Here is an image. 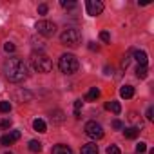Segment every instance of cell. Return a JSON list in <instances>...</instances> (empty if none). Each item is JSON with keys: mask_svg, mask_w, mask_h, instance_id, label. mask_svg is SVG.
Instances as JSON below:
<instances>
[{"mask_svg": "<svg viewBox=\"0 0 154 154\" xmlns=\"http://www.w3.org/2000/svg\"><path fill=\"white\" fill-rule=\"evenodd\" d=\"M4 74L13 84H20L27 78V67L20 58H8L4 62Z\"/></svg>", "mask_w": 154, "mask_h": 154, "instance_id": "cell-1", "label": "cell"}, {"mask_svg": "<svg viewBox=\"0 0 154 154\" xmlns=\"http://www.w3.org/2000/svg\"><path fill=\"white\" fill-rule=\"evenodd\" d=\"M29 62H31V67H33L36 72H49V71L53 69L51 58H49L47 54H44L42 51H33Z\"/></svg>", "mask_w": 154, "mask_h": 154, "instance_id": "cell-2", "label": "cell"}, {"mask_svg": "<svg viewBox=\"0 0 154 154\" xmlns=\"http://www.w3.org/2000/svg\"><path fill=\"white\" fill-rule=\"evenodd\" d=\"M58 67H60V71L65 72V74H74L76 71H78L80 63H78V58H76L74 54L65 53V54L60 56V60H58Z\"/></svg>", "mask_w": 154, "mask_h": 154, "instance_id": "cell-3", "label": "cell"}, {"mask_svg": "<svg viewBox=\"0 0 154 154\" xmlns=\"http://www.w3.org/2000/svg\"><path fill=\"white\" fill-rule=\"evenodd\" d=\"M60 42L67 47H76L80 42H82V35L78 29H74V27H67L62 35H60Z\"/></svg>", "mask_w": 154, "mask_h": 154, "instance_id": "cell-4", "label": "cell"}, {"mask_svg": "<svg viewBox=\"0 0 154 154\" xmlns=\"http://www.w3.org/2000/svg\"><path fill=\"white\" fill-rule=\"evenodd\" d=\"M35 29H36L38 35H42V36H53V35L56 33V26H54L53 22H49V20H38L36 26H35Z\"/></svg>", "mask_w": 154, "mask_h": 154, "instance_id": "cell-5", "label": "cell"}, {"mask_svg": "<svg viewBox=\"0 0 154 154\" xmlns=\"http://www.w3.org/2000/svg\"><path fill=\"white\" fill-rule=\"evenodd\" d=\"M85 134L91 138V140H102L103 138V129L100 123L96 122H87L85 123Z\"/></svg>", "mask_w": 154, "mask_h": 154, "instance_id": "cell-6", "label": "cell"}, {"mask_svg": "<svg viewBox=\"0 0 154 154\" xmlns=\"http://www.w3.org/2000/svg\"><path fill=\"white\" fill-rule=\"evenodd\" d=\"M85 8H87V13H89L91 17H98V15L103 11V4L100 2V0H87Z\"/></svg>", "mask_w": 154, "mask_h": 154, "instance_id": "cell-7", "label": "cell"}, {"mask_svg": "<svg viewBox=\"0 0 154 154\" xmlns=\"http://www.w3.org/2000/svg\"><path fill=\"white\" fill-rule=\"evenodd\" d=\"M20 131H13L9 134H4L2 138H0V145H13L17 140H20Z\"/></svg>", "mask_w": 154, "mask_h": 154, "instance_id": "cell-8", "label": "cell"}, {"mask_svg": "<svg viewBox=\"0 0 154 154\" xmlns=\"http://www.w3.org/2000/svg\"><path fill=\"white\" fill-rule=\"evenodd\" d=\"M132 56H134V60L138 62V65H147V62H149L145 51H132Z\"/></svg>", "mask_w": 154, "mask_h": 154, "instance_id": "cell-9", "label": "cell"}, {"mask_svg": "<svg viewBox=\"0 0 154 154\" xmlns=\"http://www.w3.org/2000/svg\"><path fill=\"white\" fill-rule=\"evenodd\" d=\"M15 98H17L20 103H26V102H29V100L33 98V94H31L29 91H17V93H15Z\"/></svg>", "mask_w": 154, "mask_h": 154, "instance_id": "cell-10", "label": "cell"}, {"mask_svg": "<svg viewBox=\"0 0 154 154\" xmlns=\"http://www.w3.org/2000/svg\"><path fill=\"white\" fill-rule=\"evenodd\" d=\"M138 134H140L138 127H127V129L123 131V136H125L127 140H136V138H138Z\"/></svg>", "mask_w": 154, "mask_h": 154, "instance_id": "cell-11", "label": "cell"}, {"mask_svg": "<svg viewBox=\"0 0 154 154\" xmlns=\"http://www.w3.org/2000/svg\"><path fill=\"white\" fill-rule=\"evenodd\" d=\"M53 154H72V150H71L67 145L58 143V145H54V147H53Z\"/></svg>", "mask_w": 154, "mask_h": 154, "instance_id": "cell-12", "label": "cell"}, {"mask_svg": "<svg viewBox=\"0 0 154 154\" xmlns=\"http://www.w3.org/2000/svg\"><path fill=\"white\" fill-rule=\"evenodd\" d=\"M82 154H98V145L96 143H85L82 147Z\"/></svg>", "mask_w": 154, "mask_h": 154, "instance_id": "cell-13", "label": "cell"}, {"mask_svg": "<svg viewBox=\"0 0 154 154\" xmlns=\"http://www.w3.org/2000/svg\"><path fill=\"white\" fill-rule=\"evenodd\" d=\"M120 96H122V98H132V96H134V87L123 85V87L120 89Z\"/></svg>", "mask_w": 154, "mask_h": 154, "instance_id": "cell-14", "label": "cell"}, {"mask_svg": "<svg viewBox=\"0 0 154 154\" xmlns=\"http://www.w3.org/2000/svg\"><path fill=\"white\" fill-rule=\"evenodd\" d=\"M105 109H107V111H112L114 114H120V112H122L120 102H107V103H105Z\"/></svg>", "mask_w": 154, "mask_h": 154, "instance_id": "cell-15", "label": "cell"}, {"mask_svg": "<svg viewBox=\"0 0 154 154\" xmlns=\"http://www.w3.org/2000/svg\"><path fill=\"white\" fill-rule=\"evenodd\" d=\"M98 98H100V89H98V87H91V91L87 93L85 100H87V102H94V100H98Z\"/></svg>", "mask_w": 154, "mask_h": 154, "instance_id": "cell-16", "label": "cell"}, {"mask_svg": "<svg viewBox=\"0 0 154 154\" xmlns=\"http://www.w3.org/2000/svg\"><path fill=\"white\" fill-rule=\"evenodd\" d=\"M33 129H35V131H38V132H45V131H47V125H45V122H44V120L36 118V120L33 122Z\"/></svg>", "mask_w": 154, "mask_h": 154, "instance_id": "cell-17", "label": "cell"}, {"mask_svg": "<svg viewBox=\"0 0 154 154\" xmlns=\"http://www.w3.org/2000/svg\"><path fill=\"white\" fill-rule=\"evenodd\" d=\"M29 150H31V152H40V150H42V143H40L38 140H31V141H29Z\"/></svg>", "mask_w": 154, "mask_h": 154, "instance_id": "cell-18", "label": "cell"}, {"mask_svg": "<svg viewBox=\"0 0 154 154\" xmlns=\"http://www.w3.org/2000/svg\"><path fill=\"white\" fill-rule=\"evenodd\" d=\"M147 65H138L136 67V76H138V78H147Z\"/></svg>", "mask_w": 154, "mask_h": 154, "instance_id": "cell-19", "label": "cell"}, {"mask_svg": "<svg viewBox=\"0 0 154 154\" xmlns=\"http://www.w3.org/2000/svg\"><path fill=\"white\" fill-rule=\"evenodd\" d=\"M51 120H53V123H62V122H63L62 111H54V112H51Z\"/></svg>", "mask_w": 154, "mask_h": 154, "instance_id": "cell-20", "label": "cell"}, {"mask_svg": "<svg viewBox=\"0 0 154 154\" xmlns=\"http://www.w3.org/2000/svg\"><path fill=\"white\" fill-rule=\"evenodd\" d=\"M80 111H82V100L74 102V118H80Z\"/></svg>", "mask_w": 154, "mask_h": 154, "instance_id": "cell-21", "label": "cell"}, {"mask_svg": "<svg viewBox=\"0 0 154 154\" xmlns=\"http://www.w3.org/2000/svg\"><path fill=\"white\" fill-rule=\"evenodd\" d=\"M31 42H33V47H35V49H38V51H42V49H44V40L31 38Z\"/></svg>", "mask_w": 154, "mask_h": 154, "instance_id": "cell-22", "label": "cell"}, {"mask_svg": "<svg viewBox=\"0 0 154 154\" xmlns=\"http://www.w3.org/2000/svg\"><path fill=\"white\" fill-rule=\"evenodd\" d=\"M9 111H11L9 102H0V112H9Z\"/></svg>", "mask_w": 154, "mask_h": 154, "instance_id": "cell-23", "label": "cell"}, {"mask_svg": "<svg viewBox=\"0 0 154 154\" xmlns=\"http://www.w3.org/2000/svg\"><path fill=\"white\" fill-rule=\"evenodd\" d=\"M107 154H122V150H120L118 145H109L107 147Z\"/></svg>", "mask_w": 154, "mask_h": 154, "instance_id": "cell-24", "label": "cell"}, {"mask_svg": "<svg viewBox=\"0 0 154 154\" xmlns=\"http://www.w3.org/2000/svg\"><path fill=\"white\" fill-rule=\"evenodd\" d=\"M62 8L63 9H72V8H76V2H69V0H62Z\"/></svg>", "mask_w": 154, "mask_h": 154, "instance_id": "cell-25", "label": "cell"}, {"mask_svg": "<svg viewBox=\"0 0 154 154\" xmlns=\"http://www.w3.org/2000/svg\"><path fill=\"white\" fill-rule=\"evenodd\" d=\"M15 49H17V47H15V44H13V42L4 44V51H6V53H15Z\"/></svg>", "mask_w": 154, "mask_h": 154, "instance_id": "cell-26", "label": "cell"}, {"mask_svg": "<svg viewBox=\"0 0 154 154\" xmlns=\"http://www.w3.org/2000/svg\"><path fill=\"white\" fill-rule=\"evenodd\" d=\"M9 127H11V120H2L0 122V131H6Z\"/></svg>", "mask_w": 154, "mask_h": 154, "instance_id": "cell-27", "label": "cell"}, {"mask_svg": "<svg viewBox=\"0 0 154 154\" xmlns=\"http://www.w3.org/2000/svg\"><path fill=\"white\" fill-rule=\"evenodd\" d=\"M100 38H102V42H107V44L111 42V35H109L107 31H102V33H100Z\"/></svg>", "mask_w": 154, "mask_h": 154, "instance_id": "cell-28", "label": "cell"}, {"mask_svg": "<svg viewBox=\"0 0 154 154\" xmlns=\"http://www.w3.org/2000/svg\"><path fill=\"white\" fill-rule=\"evenodd\" d=\"M145 150H147V143L140 141V143L136 145V152H140V154H141V152H145Z\"/></svg>", "mask_w": 154, "mask_h": 154, "instance_id": "cell-29", "label": "cell"}, {"mask_svg": "<svg viewBox=\"0 0 154 154\" xmlns=\"http://www.w3.org/2000/svg\"><path fill=\"white\" fill-rule=\"evenodd\" d=\"M47 13V6L45 4H40L38 6V15H45Z\"/></svg>", "mask_w": 154, "mask_h": 154, "instance_id": "cell-30", "label": "cell"}, {"mask_svg": "<svg viewBox=\"0 0 154 154\" xmlns=\"http://www.w3.org/2000/svg\"><path fill=\"white\" fill-rule=\"evenodd\" d=\"M147 120H154V109L152 107L147 109Z\"/></svg>", "mask_w": 154, "mask_h": 154, "instance_id": "cell-31", "label": "cell"}, {"mask_svg": "<svg viewBox=\"0 0 154 154\" xmlns=\"http://www.w3.org/2000/svg\"><path fill=\"white\" fill-rule=\"evenodd\" d=\"M112 127H114V129H123V123H122L120 120H114V122H112Z\"/></svg>", "mask_w": 154, "mask_h": 154, "instance_id": "cell-32", "label": "cell"}, {"mask_svg": "<svg viewBox=\"0 0 154 154\" xmlns=\"http://www.w3.org/2000/svg\"><path fill=\"white\" fill-rule=\"evenodd\" d=\"M129 62H131V56H125V58L122 60V67H125V69H127V65H129Z\"/></svg>", "mask_w": 154, "mask_h": 154, "instance_id": "cell-33", "label": "cell"}, {"mask_svg": "<svg viewBox=\"0 0 154 154\" xmlns=\"http://www.w3.org/2000/svg\"><path fill=\"white\" fill-rule=\"evenodd\" d=\"M89 49H91V51H98V45H96V44H93V42H91V44H89Z\"/></svg>", "mask_w": 154, "mask_h": 154, "instance_id": "cell-34", "label": "cell"}, {"mask_svg": "<svg viewBox=\"0 0 154 154\" xmlns=\"http://www.w3.org/2000/svg\"><path fill=\"white\" fill-rule=\"evenodd\" d=\"M6 154H11V152H6Z\"/></svg>", "mask_w": 154, "mask_h": 154, "instance_id": "cell-35", "label": "cell"}]
</instances>
